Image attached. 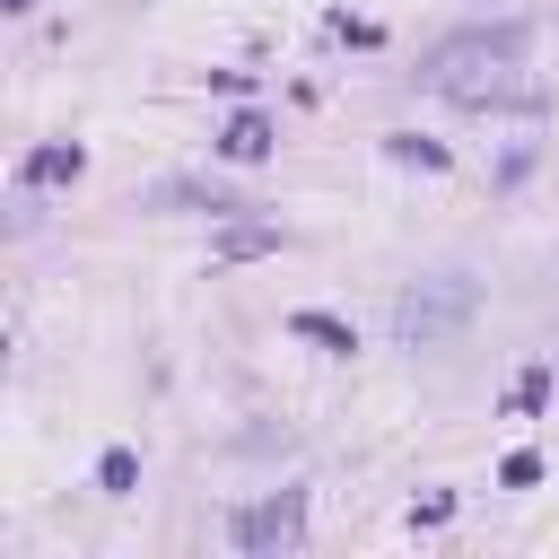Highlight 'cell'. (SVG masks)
<instances>
[{"mask_svg": "<svg viewBox=\"0 0 559 559\" xmlns=\"http://www.w3.org/2000/svg\"><path fill=\"white\" fill-rule=\"evenodd\" d=\"M524 44H533V26H524V17H507V26H472V35H445V44L428 52V87H445V96L480 105V96H498V87H507V70L524 61Z\"/></svg>", "mask_w": 559, "mask_h": 559, "instance_id": "6da1fadb", "label": "cell"}, {"mask_svg": "<svg viewBox=\"0 0 559 559\" xmlns=\"http://www.w3.org/2000/svg\"><path fill=\"white\" fill-rule=\"evenodd\" d=\"M253 253H280V227H227L218 236V262H253Z\"/></svg>", "mask_w": 559, "mask_h": 559, "instance_id": "52a82bcc", "label": "cell"}, {"mask_svg": "<svg viewBox=\"0 0 559 559\" xmlns=\"http://www.w3.org/2000/svg\"><path fill=\"white\" fill-rule=\"evenodd\" d=\"M218 148H227V157H245V166H253V157H262V148H271V122H262V114H236V122H227V131H218Z\"/></svg>", "mask_w": 559, "mask_h": 559, "instance_id": "5b68a950", "label": "cell"}, {"mask_svg": "<svg viewBox=\"0 0 559 559\" xmlns=\"http://www.w3.org/2000/svg\"><path fill=\"white\" fill-rule=\"evenodd\" d=\"M472 297H480V288H472L463 271H437V280H419V288L393 306V332H402L411 349H437V341H454V332L472 323Z\"/></svg>", "mask_w": 559, "mask_h": 559, "instance_id": "7a4b0ae2", "label": "cell"}, {"mask_svg": "<svg viewBox=\"0 0 559 559\" xmlns=\"http://www.w3.org/2000/svg\"><path fill=\"white\" fill-rule=\"evenodd\" d=\"M0 9H35V0H0Z\"/></svg>", "mask_w": 559, "mask_h": 559, "instance_id": "30bf717a", "label": "cell"}, {"mask_svg": "<svg viewBox=\"0 0 559 559\" xmlns=\"http://www.w3.org/2000/svg\"><path fill=\"white\" fill-rule=\"evenodd\" d=\"M96 480H105V489H114V498H122V489H131V480H140V463H131V445H114V454H105V463H96Z\"/></svg>", "mask_w": 559, "mask_h": 559, "instance_id": "ba28073f", "label": "cell"}, {"mask_svg": "<svg viewBox=\"0 0 559 559\" xmlns=\"http://www.w3.org/2000/svg\"><path fill=\"white\" fill-rule=\"evenodd\" d=\"M498 480H507V489H533V480H542V454H507V472H498Z\"/></svg>", "mask_w": 559, "mask_h": 559, "instance_id": "9c48e42d", "label": "cell"}, {"mask_svg": "<svg viewBox=\"0 0 559 559\" xmlns=\"http://www.w3.org/2000/svg\"><path fill=\"white\" fill-rule=\"evenodd\" d=\"M288 332H297V341H323V349H341V358L358 349V332H349L341 314H314V306H297V314H288Z\"/></svg>", "mask_w": 559, "mask_h": 559, "instance_id": "277c9868", "label": "cell"}, {"mask_svg": "<svg viewBox=\"0 0 559 559\" xmlns=\"http://www.w3.org/2000/svg\"><path fill=\"white\" fill-rule=\"evenodd\" d=\"M70 175H79V148H70V140H52V148L26 157V183H70Z\"/></svg>", "mask_w": 559, "mask_h": 559, "instance_id": "8992f818", "label": "cell"}, {"mask_svg": "<svg viewBox=\"0 0 559 559\" xmlns=\"http://www.w3.org/2000/svg\"><path fill=\"white\" fill-rule=\"evenodd\" d=\"M297 524H306V498H297V489H280V498H262V507H245V515H236V550L297 542Z\"/></svg>", "mask_w": 559, "mask_h": 559, "instance_id": "3957f363", "label": "cell"}]
</instances>
